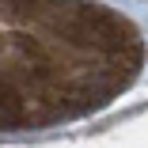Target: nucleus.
<instances>
[{
  "instance_id": "obj_1",
  "label": "nucleus",
  "mask_w": 148,
  "mask_h": 148,
  "mask_svg": "<svg viewBox=\"0 0 148 148\" xmlns=\"http://www.w3.org/2000/svg\"><path fill=\"white\" fill-rule=\"evenodd\" d=\"M140 27L99 0H0V133L87 118L140 80Z\"/></svg>"
}]
</instances>
